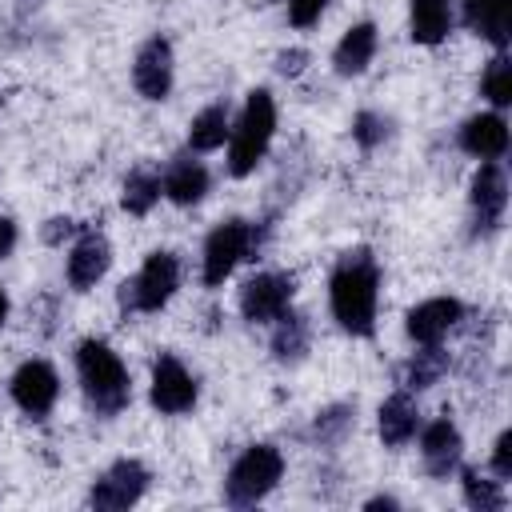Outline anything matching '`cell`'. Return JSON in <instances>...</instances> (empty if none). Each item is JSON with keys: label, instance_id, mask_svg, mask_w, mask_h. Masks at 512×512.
I'll list each match as a JSON object with an SVG mask.
<instances>
[{"label": "cell", "instance_id": "6da1fadb", "mask_svg": "<svg viewBox=\"0 0 512 512\" xmlns=\"http://www.w3.org/2000/svg\"><path fill=\"white\" fill-rule=\"evenodd\" d=\"M380 292H384L380 256L368 244L344 248L324 280L328 320L352 340H372L380 332Z\"/></svg>", "mask_w": 512, "mask_h": 512}, {"label": "cell", "instance_id": "7a4b0ae2", "mask_svg": "<svg viewBox=\"0 0 512 512\" xmlns=\"http://www.w3.org/2000/svg\"><path fill=\"white\" fill-rule=\"evenodd\" d=\"M72 376L92 420H116L136 400L132 368L108 336H80L72 344Z\"/></svg>", "mask_w": 512, "mask_h": 512}, {"label": "cell", "instance_id": "3957f363", "mask_svg": "<svg viewBox=\"0 0 512 512\" xmlns=\"http://www.w3.org/2000/svg\"><path fill=\"white\" fill-rule=\"evenodd\" d=\"M272 236L276 224L268 216H220L200 240V256H196L200 288L220 292L244 264H260Z\"/></svg>", "mask_w": 512, "mask_h": 512}, {"label": "cell", "instance_id": "277c9868", "mask_svg": "<svg viewBox=\"0 0 512 512\" xmlns=\"http://www.w3.org/2000/svg\"><path fill=\"white\" fill-rule=\"evenodd\" d=\"M280 132V104L276 92L268 84H252L240 100V108H232V132L224 144V176L228 180H248L264 168V160L272 156Z\"/></svg>", "mask_w": 512, "mask_h": 512}, {"label": "cell", "instance_id": "5b68a950", "mask_svg": "<svg viewBox=\"0 0 512 512\" xmlns=\"http://www.w3.org/2000/svg\"><path fill=\"white\" fill-rule=\"evenodd\" d=\"M184 288V260L172 248H152L136 264L132 276L116 284V312L120 320H140V316H160Z\"/></svg>", "mask_w": 512, "mask_h": 512}, {"label": "cell", "instance_id": "8992f818", "mask_svg": "<svg viewBox=\"0 0 512 512\" xmlns=\"http://www.w3.org/2000/svg\"><path fill=\"white\" fill-rule=\"evenodd\" d=\"M284 476H288L284 448L276 440H252L228 460V468L220 476V504L236 508V512L256 508L284 484Z\"/></svg>", "mask_w": 512, "mask_h": 512}, {"label": "cell", "instance_id": "52a82bcc", "mask_svg": "<svg viewBox=\"0 0 512 512\" xmlns=\"http://www.w3.org/2000/svg\"><path fill=\"white\" fill-rule=\"evenodd\" d=\"M512 176L504 160H476L464 184V232L472 244H492L508 224Z\"/></svg>", "mask_w": 512, "mask_h": 512}, {"label": "cell", "instance_id": "ba28073f", "mask_svg": "<svg viewBox=\"0 0 512 512\" xmlns=\"http://www.w3.org/2000/svg\"><path fill=\"white\" fill-rule=\"evenodd\" d=\"M200 396H204V384L184 364V356L172 348H156L148 360V380H144L148 408L164 420H184L200 408Z\"/></svg>", "mask_w": 512, "mask_h": 512}, {"label": "cell", "instance_id": "9c48e42d", "mask_svg": "<svg viewBox=\"0 0 512 512\" xmlns=\"http://www.w3.org/2000/svg\"><path fill=\"white\" fill-rule=\"evenodd\" d=\"M300 296V276L292 268H252L236 284V316L248 328H268Z\"/></svg>", "mask_w": 512, "mask_h": 512}, {"label": "cell", "instance_id": "30bf717a", "mask_svg": "<svg viewBox=\"0 0 512 512\" xmlns=\"http://www.w3.org/2000/svg\"><path fill=\"white\" fill-rule=\"evenodd\" d=\"M152 480H156V472L148 468V460H140L132 452L116 456L88 480L84 508H92V512H128V508L144 504V496L152 492Z\"/></svg>", "mask_w": 512, "mask_h": 512}, {"label": "cell", "instance_id": "8fae6325", "mask_svg": "<svg viewBox=\"0 0 512 512\" xmlns=\"http://www.w3.org/2000/svg\"><path fill=\"white\" fill-rule=\"evenodd\" d=\"M4 392H8L12 408H16L24 420L44 424V420L56 412L60 396H64V376H60V368H56L48 356H24V360L8 372Z\"/></svg>", "mask_w": 512, "mask_h": 512}, {"label": "cell", "instance_id": "7c38bea8", "mask_svg": "<svg viewBox=\"0 0 512 512\" xmlns=\"http://www.w3.org/2000/svg\"><path fill=\"white\" fill-rule=\"evenodd\" d=\"M128 84L144 104H168L176 92V44L168 32H148L128 60Z\"/></svg>", "mask_w": 512, "mask_h": 512}, {"label": "cell", "instance_id": "4fadbf2b", "mask_svg": "<svg viewBox=\"0 0 512 512\" xmlns=\"http://www.w3.org/2000/svg\"><path fill=\"white\" fill-rule=\"evenodd\" d=\"M112 260H116V248H112L108 232L100 224H84L76 232V240L64 248V284H68V292H76V296L96 292L108 280Z\"/></svg>", "mask_w": 512, "mask_h": 512}, {"label": "cell", "instance_id": "5bb4252c", "mask_svg": "<svg viewBox=\"0 0 512 512\" xmlns=\"http://www.w3.org/2000/svg\"><path fill=\"white\" fill-rule=\"evenodd\" d=\"M464 328H468V304L456 292H436L404 308L408 344H448Z\"/></svg>", "mask_w": 512, "mask_h": 512}, {"label": "cell", "instance_id": "9a60e30c", "mask_svg": "<svg viewBox=\"0 0 512 512\" xmlns=\"http://www.w3.org/2000/svg\"><path fill=\"white\" fill-rule=\"evenodd\" d=\"M416 456H420V472L436 484H448L456 476V468L464 464V432L456 424L452 412H440V416H424L420 432H416Z\"/></svg>", "mask_w": 512, "mask_h": 512}, {"label": "cell", "instance_id": "2e32d148", "mask_svg": "<svg viewBox=\"0 0 512 512\" xmlns=\"http://www.w3.org/2000/svg\"><path fill=\"white\" fill-rule=\"evenodd\" d=\"M212 188H216V176H212L208 160L196 156V152H188V148L172 152V156L160 164V192H164V204H172V208H180V212L200 208V204L212 196Z\"/></svg>", "mask_w": 512, "mask_h": 512}, {"label": "cell", "instance_id": "e0dca14e", "mask_svg": "<svg viewBox=\"0 0 512 512\" xmlns=\"http://www.w3.org/2000/svg\"><path fill=\"white\" fill-rule=\"evenodd\" d=\"M456 152H464L468 160H504L512 148V128H508V112L496 108H476L468 112L456 132H452Z\"/></svg>", "mask_w": 512, "mask_h": 512}, {"label": "cell", "instance_id": "ac0fdd59", "mask_svg": "<svg viewBox=\"0 0 512 512\" xmlns=\"http://www.w3.org/2000/svg\"><path fill=\"white\" fill-rule=\"evenodd\" d=\"M376 56H380V24L364 16V20H352L336 36V44L328 52V68L340 80H360V76H368V68L376 64Z\"/></svg>", "mask_w": 512, "mask_h": 512}, {"label": "cell", "instance_id": "d6986e66", "mask_svg": "<svg viewBox=\"0 0 512 512\" xmlns=\"http://www.w3.org/2000/svg\"><path fill=\"white\" fill-rule=\"evenodd\" d=\"M372 424H376V440H380V448H388V452H404V448L416 440L420 424H424L420 396H412V392H404V388H392V392L376 404Z\"/></svg>", "mask_w": 512, "mask_h": 512}, {"label": "cell", "instance_id": "ffe728a7", "mask_svg": "<svg viewBox=\"0 0 512 512\" xmlns=\"http://www.w3.org/2000/svg\"><path fill=\"white\" fill-rule=\"evenodd\" d=\"M456 28H464L492 52H508L512 48V0H456Z\"/></svg>", "mask_w": 512, "mask_h": 512}, {"label": "cell", "instance_id": "44dd1931", "mask_svg": "<svg viewBox=\"0 0 512 512\" xmlns=\"http://www.w3.org/2000/svg\"><path fill=\"white\" fill-rule=\"evenodd\" d=\"M360 428V400L356 396H340V400H328L320 404L312 416H308V428H304V440L308 448L316 452H336L344 448Z\"/></svg>", "mask_w": 512, "mask_h": 512}, {"label": "cell", "instance_id": "7402d4cb", "mask_svg": "<svg viewBox=\"0 0 512 512\" xmlns=\"http://www.w3.org/2000/svg\"><path fill=\"white\" fill-rule=\"evenodd\" d=\"M312 336H316L312 316L292 304L268 324V360L276 368H300L312 356Z\"/></svg>", "mask_w": 512, "mask_h": 512}, {"label": "cell", "instance_id": "603a6c76", "mask_svg": "<svg viewBox=\"0 0 512 512\" xmlns=\"http://www.w3.org/2000/svg\"><path fill=\"white\" fill-rule=\"evenodd\" d=\"M452 372V352L448 344H412V352L396 364V388L424 396L436 384H444V376Z\"/></svg>", "mask_w": 512, "mask_h": 512}, {"label": "cell", "instance_id": "cb8c5ba5", "mask_svg": "<svg viewBox=\"0 0 512 512\" xmlns=\"http://www.w3.org/2000/svg\"><path fill=\"white\" fill-rule=\"evenodd\" d=\"M404 32L416 48H440L456 32V0H408Z\"/></svg>", "mask_w": 512, "mask_h": 512}, {"label": "cell", "instance_id": "d4e9b609", "mask_svg": "<svg viewBox=\"0 0 512 512\" xmlns=\"http://www.w3.org/2000/svg\"><path fill=\"white\" fill-rule=\"evenodd\" d=\"M228 132H232V104L224 96H216V100H208L204 108H196L188 116L184 148L196 152V156H216V152H224Z\"/></svg>", "mask_w": 512, "mask_h": 512}, {"label": "cell", "instance_id": "484cf974", "mask_svg": "<svg viewBox=\"0 0 512 512\" xmlns=\"http://www.w3.org/2000/svg\"><path fill=\"white\" fill-rule=\"evenodd\" d=\"M160 200H164V192H160V164L140 160V164H132V168L120 176L116 204H120L124 216H132V220H148V216L156 212Z\"/></svg>", "mask_w": 512, "mask_h": 512}, {"label": "cell", "instance_id": "4316f807", "mask_svg": "<svg viewBox=\"0 0 512 512\" xmlns=\"http://www.w3.org/2000/svg\"><path fill=\"white\" fill-rule=\"evenodd\" d=\"M456 488H460V504L468 508V512H504L508 508V484L504 480H496L488 468H480V464H460L456 468Z\"/></svg>", "mask_w": 512, "mask_h": 512}, {"label": "cell", "instance_id": "83f0119b", "mask_svg": "<svg viewBox=\"0 0 512 512\" xmlns=\"http://www.w3.org/2000/svg\"><path fill=\"white\" fill-rule=\"evenodd\" d=\"M396 136H400V124H396V116L384 112V108H372V104H368V108H356L352 120H348V140L356 144L360 156H376V152L388 148Z\"/></svg>", "mask_w": 512, "mask_h": 512}, {"label": "cell", "instance_id": "f1b7e54d", "mask_svg": "<svg viewBox=\"0 0 512 512\" xmlns=\"http://www.w3.org/2000/svg\"><path fill=\"white\" fill-rule=\"evenodd\" d=\"M476 96H480L484 108H496V112H508L512 108V52H492L480 64Z\"/></svg>", "mask_w": 512, "mask_h": 512}, {"label": "cell", "instance_id": "f546056e", "mask_svg": "<svg viewBox=\"0 0 512 512\" xmlns=\"http://www.w3.org/2000/svg\"><path fill=\"white\" fill-rule=\"evenodd\" d=\"M312 64H316V56H312L308 44H284V48L272 52V76L284 80V84L304 80L312 72Z\"/></svg>", "mask_w": 512, "mask_h": 512}, {"label": "cell", "instance_id": "4dcf8cb0", "mask_svg": "<svg viewBox=\"0 0 512 512\" xmlns=\"http://www.w3.org/2000/svg\"><path fill=\"white\" fill-rule=\"evenodd\" d=\"M332 4H336V0H280L284 24H288L292 32H312V28H320L324 16L332 12Z\"/></svg>", "mask_w": 512, "mask_h": 512}, {"label": "cell", "instance_id": "1f68e13d", "mask_svg": "<svg viewBox=\"0 0 512 512\" xmlns=\"http://www.w3.org/2000/svg\"><path fill=\"white\" fill-rule=\"evenodd\" d=\"M84 224L72 216V212H52V216H44L40 224H36V236H40V244L44 248H52V252H64L72 240H76V232H80Z\"/></svg>", "mask_w": 512, "mask_h": 512}, {"label": "cell", "instance_id": "d6a6232c", "mask_svg": "<svg viewBox=\"0 0 512 512\" xmlns=\"http://www.w3.org/2000/svg\"><path fill=\"white\" fill-rule=\"evenodd\" d=\"M496 480H512V428H500L492 436V448H488V464H484Z\"/></svg>", "mask_w": 512, "mask_h": 512}, {"label": "cell", "instance_id": "836d02e7", "mask_svg": "<svg viewBox=\"0 0 512 512\" xmlns=\"http://www.w3.org/2000/svg\"><path fill=\"white\" fill-rule=\"evenodd\" d=\"M16 248H20V224H16V216L0 212V264L12 260Z\"/></svg>", "mask_w": 512, "mask_h": 512}, {"label": "cell", "instance_id": "e575fe53", "mask_svg": "<svg viewBox=\"0 0 512 512\" xmlns=\"http://www.w3.org/2000/svg\"><path fill=\"white\" fill-rule=\"evenodd\" d=\"M360 508H364V512H400L404 500H400L396 492H372V496L360 500Z\"/></svg>", "mask_w": 512, "mask_h": 512}, {"label": "cell", "instance_id": "d590c367", "mask_svg": "<svg viewBox=\"0 0 512 512\" xmlns=\"http://www.w3.org/2000/svg\"><path fill=\"white\" fill-rule=\"evenodd\" d=\"M8 320H12V292H8V284L0 280V332L8 328Z\"/></svg>", "mask_w": 512, "mask_h": 512}, {"label": "cell", "instance_id": "8d00e7d4", "mask_svg": "<svg viewBox=\"0 0 512 512\" xmlns=\"http://www.w3.org/2000/svg\"><path fill=\"white\" fill-rule=\"evenodd\" d=\"M44 8V0H16V12L20 16H32V12H40Z\"/></svg>", "mask_w": 512, "mask_h": 512}, {"label": "cell", "instance_id": "74e56055", "mask_svg": "<svg viewBox=\"0 0 512 512\" xmlns=\"http://www.w3.org/2000/svg\"><path fill=\"white\" fill-rule=\"evenodd\" d=\"M260 4H280V0H260Z\"/></svg>", "mask_w": 512, "mask_h": 512}, {"label": "cell", "instance_id": "f35d334b", "mask_svg": "<svg viewBox=\"0 0 512 512\" xmlns=\"http://www.w3.org/2000/svg\"><path fill=\"white\" fill-rule=\"evenodd\" d=\"M0 104H4V96H0Z\"/></svg>", "mask_w": 512, "mask_h": 512}]
</instances>
